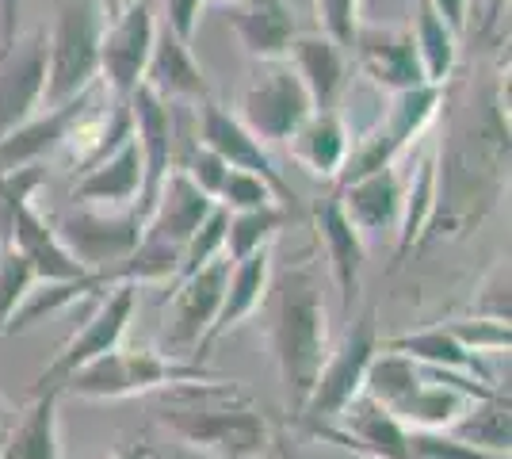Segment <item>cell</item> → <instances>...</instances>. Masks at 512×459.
Here are the masks:
<instances>
[{"mask_svg": "<svg viewBox=\"0 0 512 459\" xmlns=\"http://www.w3.org/2000/svg\"><path fill=\"white\" fill-rule=\"evenodd\" d=\"M214 211V199L203 196L180 169H172L169 180L161 184V192L153 199L150 215L142 222V238L165 241L172 249H184V241L199 230V222Z\"/></svg>", "mask_w": 512, "mask_h": 459, "instance_id": "obj_25", "label": "cell"}, {"mask_svg": "<svg viewBox=\"0 0 512 459\" xmlns=\"http://www.w3.org/2000/svg\"><path fill=\"white\" fill-rule=\"evenodd\" d=\"M448 433H455L459 440H467L482 452L493 456H509L512 448V414H509V391L486 394V398H474L463 417L451 425Z\"/></svg>", "mask_w": 512, "mask_h": 459, "instance_id": "obj_31", "label": "cell"}, {"mask_svg": "<svg viewBox=\"0 0 512 459\" xmlns=\"http://www.w3.org/2000/svg\"><path fill=\"white\" fill-rule=\"evenodd\" d=\"M180 173L188 176L203 196L218 199V188H222V180H226V173H230V165H226L211 146L195 142L192 150H188V157H184V165H180Z\"/></svg>", "mask_w": 512, "mask_h": 459, "instance_id": "obj_40", "label": "cell"}, {"mask_svg": "<svg viewBox=\"0 0 512 459\" xmlns=\"http://www.w3.org/2000/svg\"><path fill=\"white\" fill-rule=\"evenodd\" d=\"M226 280H230V261L218 257L207 268L192 272L188 280L172 287V318H169V352L172 356H192L199 352L207 329H211L214 314L226 295Z\"/></svg>", "mask_w": 512, "mask_h": 459, "instance_id": "obj_14", "label": "cell"}, {"mask_svg": "<svg viewBox=\"0 0 512 459\" xmlns=\"http://www.w3.org/2000/svg\"><path fill=\"white\" fill-rule=\"evenodd\" d=\"M46 92V31H20L0 50V138L43 111Z\"/></svg>", "mask_w": 512, "mask_h": 459, "instance_id": "obj_12", "label": "cell"}, {"mask_svg": "<svg viewBox=\"0 0 512 459\" xmlns=\"http://www.w3.org/2000/svg\"><path fill=\"white\" fill-rule=\"evenodd\" d=\"M214 203H218L222 211H230V215L253 211V207H268V203H279V207H283V199L276 196L272 184H264V180L253 173H241V169H230V173H226Z\"/></svg>", "mask_w": 512, "mask_h": 459, "instance_id": "obj_35", "label": "cell"}, {"mask_svg": "<svg viewBox=\"0 0 512 459\" xmlns=\"http://www.w3.org/2000/svg\"><path fill=\"white\" fill-rule=\"evenodd\" d=\"M100 31L104 23L96 8L65 4L54 27L46 31V92L43 108H58L65 100L85 96L92 85H100Z\"/></svg>", "mask_w": 512, "mask_h": 459, "instance_id": "obj_6", "label": "cell"}, {"mask_svg": "<svg viewBox=\"0 0 512 459\" xmlns=\"http://www.w3.org/2000/svg\"><path fill=\"white\" fill-rule=\"evenodd\" d=\"M12 425V406L4 402V394H0V429H8Z\"/></svg>", "mask_w": 512, "mask_h": 459, "instance_id": "obj_47", "label": "cell"}, {"mask_svg": "<svg viewBox=\"0 0 512 459\" xmlns=\"http://www.w3.org/2000/svg\"><path fill=\"white\" fill-rule=\"evenodd\" d=\"M92 8H96V16H100V23H111V20H119L123 12H130L138 0H88Z\"/></svg>", "mask_w": 512, "mask_h": 459, "instance_id": "obj_46", "label": "cell"}, {"mask_svg": "<svg viewBox=\"0 0 512 459\" xmlns=\"http://www.w3.org/2000/svg\"><path fill=\"white\" fill-rule=\"evenodd\" d=\"M153 43H157L153 0H138L119 20L104 23V31H100V85L111 88L115 100H127L130 92L146 81Z\"/></svg>", "mask_w": 512, "mask_h": 459, "instance_id": "obj_11", "label": "cell"}, {"mask_svg": "<svg viewBox=\"0 0 512 459\" xmlns=\"http://www.w3.org/2000/svg\"><path fill=\"white\" fill-rule=\"evenodd\" d=\"M100 85H92L85 96L77 100H65L58 108L35 111L23 127H16L12 134L0 138V173H12V169H27V165H43L50 153H62L69 131L77 127V119L85 115V108L96 100Z\"/></svg>", "mask_w": 512, "mask_h": 459, "instance_id": "obj_17", "label": "cell"}, {"mask_svg": "<svg viewBox=\"0 0 512 459\" xmlns=\"http://www.w3.org/2000/svg\"><path fill=\"white\" fill-rule=\"evenodd\" d=\"M73 207H96V211H134L142 199V153L130 138L119 150L104 157L73 180Z\"/></svg>", "mask_w": 512, "mask_h": 459, "instance_id": "obj_19", "label": "cell"}, {"mask_svg": "<svg viewBox=\"0 0 512 459\" xmlns=\"http://www.w3.org/2000/svg\"><path fill=\"white\" fill-rule=\"evenodd\" d=\"M432 211H436V153H421L413 161V173H406L402 219H398V234H394V268H402L409 253L421 249Z\"/></svg>", "mask_w": 512, "mask_h": 459, "instance_id": "obj_28", "label": "cell"}, {"mask_svg": "<svg viewBox=\"0 0 512 459\" xmlns=\"http://www.w3.org/2000/svg\"><path fill=\"white\" fill-rule=\"evenodd\" d=\"M360 8H363V0H314L321 35H329L333 43L348 50L352 39H356V31L363 27Z\"/></svg>", "mask_w": 512, "mask_h": 459, "instance_id": "obj_38", "label": "cell"}, {"mask_svg": "<svg viewBox=\"0 0 512 459\" xmlns=\"http://www.w3.org/2000/svg\"><path fill=\"white\" fill-rule=\"evenodd\" d=\"M470 318L509 322V261H497L490 276L478 284V295L470 299Z\"/></svg>", "mask_w": 512, "mask_h": 459, "instance_id": "obj_39", "label": "cell"}, {"mask_svg": "<svg viewBox=\"0 0 512 459\" xmlns=\"http://www.w3.org/2000/svg\"><path fill=\"white\" fill-rule=\"evenodd\" d=\"M409 35H413L417 58L425 69V81L444 88L455 77V66H459V35L436 16V8L428 0H417L413 20H409Z\"/></svg>", "mask_w": 512, "mask_h": 459, "instance_id": "obj_30", "label": "cell"}, {"mask_svg": "<svg viewBox=\"0 0 512 459\" xmlns=\"http://www.w3.org/2000/svg\"><path fill=\"white\" fill-rule=\"evenodd\" d=\"M203 4H207V0H165V27H169L176 39L192 43L195 31H199Z\"/></svg>", "mask_w": 512, "mask_h": 459, "instance_id": "obj_41", "label": "cell"}, {"mask_svg": "<svg viewBox=\"0 0 512 459\" xmlns=\"http://www.w3.org/2000/svg\"><path fill=\"white\" fill-rule=\"evenodd\" d=\"M157 425L180 448L203 459H264L276 421L260 410L253 391L237 379L180 383L157 391Z\"/></svg>", "mask_w": 512, "mask_h": 459, "instance_id": "obj_2", "label": "cell"}, {"mask_svg": "<svg viewBox=\"0 0 512 459\" xmlns=\"http://www.w3.org/2000/svg\"><path fill=\"white\" fill-rule=\"evenodd\" d=\"M379 349L386 352H402L417 364H428V368H444V372H463L474 375L482 383H493L490 372L482 368V360L467 352L455 337L448 333V326H428L417 329V333H402V337H390V341H379Z\"/></svg>", "mask_w": 512, "mask_h": 459, "instance_id": "obj_29", "label": "cell"}, {"mask_svg": "<svg viewBox=\"0 0 512 459\" xmlns=\"http://www.w3.org/2000/svg\"><path fill=\"white\" fill-rule=\"evenodd\" d=\"M352 146V131L341 119V111H310L306 123L287 138L291 161L306 169L314 180H337L344 169V157Z\"/></svg>", "mask_w": 512, "mask_h": 459, "instance_id": "obj_26", "label": "cell"}, {"mask_svg": "<svg viewBox=\"0 0 512 459\" xmlns=\"http://www.w3.org/2000/svg\"><path fill=\"white\" fill-rule=\"evenodd\" d=\"M20 8L23 0H0V50L12 46V39L20 35Z\"/></svg>", "mask_w": 512, "mask_h": 459, "instance_id": "obj_44", "label": "cell"}, {"mask_svg": "<svg viewBox=\"0 0 512 459\" xmlns=\"http://www.w3.org/2000/svg\"><path fill=\"white\" fill-rule=\"evenodd\" d=\"M4 433H8V429H0V448H4Z\"/></svg>", "mask_w": 512, "mask_h": 459, "instance_id": "obj_49", "label": "cell"}, {"mask_svg": "<svg viewBox=\"0 0 512 459\" xmlns=\"http://www.w3.org/2000/svg\"><path fill=\"white\" fill-rule=\"evenodd\" d=\"M440 108H444V88L440 85H417L406 92H394L383 115L363 134H352V146H348L337 184L398 165V157L413 150L428 134V127L440 119Z\"/></svg>", "mask_w": 512, "mask_h": 459, "instance_id": "obj_5", "label": "cell"}, {"mask_svg": "<svg viewBox=\"0 0 512 459\" xmlns=\"http://www.w3.org/2000/svg\"><path fill=\"white\" fill-rule=\"evenodd\" d=\"M199 142H203V146H211V150L218 153L230 169L253 173V176H260L264 184H272V188H276V196L283 199V207H287V211H295V192H291V184H287L283 173L276 169V161H272L268 146H264V142H256L253 134L237 123L234 111H226L222 104L207 100V104L199 108Z\"/></svg>", "mask_w": 512, "mask_h": 459, "instance_id": "obj_13", "label": "cell"}, {"mask_svg": "<svg viewBox=\"0 0 512 459\" xmlns=\"http://www.w3.org/2000/svg\"><path fill=\"white\" fill-rule=\"evenodd\" d=\"M100 459H161L157 456V448H153L146 437H138V440H127V444H119V448H111L107 456Z\"/></svg>", "mask_w": 512, "mask_h": 459, "instance_id": "obj_45", "label": "cell"}, {"mask_svg": "<svg viewBox=\"0 0 512 459\" xmlns=\"http://www.w3.org/2000/svg\"><path fill=\"white\" fill-rule=\"evenodd\" d=\"M348 50L356 54V66L363 77L390 96L428 85L409 27H360Z\"/></svg>", "mask_w": 512, "mask_h": 459, "instance_id": "obj_16", "label": "cell"}, {"mask_svg": "<svg viewBox=\"0 0 512 459\" xmlns=\"http://www.w3.org/2000/svg\"><path fill=\"white\" fill-rule=\"evenodd\" d=\"M291 222V211L268 203V207H253V211H237L226 222V245H222V257L230 264L253 257L260 249H272L279 238V230Z\"/></svg>", "mask_w": 512, "mask_h": 459, "instance_id": "obj_32", "label": "cell"}, {"mask_svg": "<svg viewBox=\"0 0 512 459\" xmlns=\"http://www.w3.org/2000/svg\"><path fill=\"white\" fill-rule=\"evenodd\" d=\"M264 459H302L299 433H295V429H287V425H276L272 444H268V456H264Z\"/></svg>", "mask_w": 512, "mask_h": 459, "instance_id": "obj_43", "label": "cell"}, {"mask_svg": "<svg viewBox=\"0 0 512 459\" xmlns=\"http://www.w3.org/2000/svg\"><path fill=\"white\" fill-rule=\"evenodd\" d=\"M127 104L130 119H134V142H138V153H142V199H138L134 215L146 222L161 184L176 169L172 165V108L161 96H153L146 85L134 88L127 96Z\"/></svg>", "mask_w": 512, "mask_h": 459, "instance_id": "obj_15", "label": "cell"}, {"mask_svg": "<svg viewBox=\"0 0 512 459\" xmlns=\"http://www.w3.org/2000/svg\"><path fill=\"white\" fill-rule=\"evenodd\" d=\"M314 230H318L321 245H325V261H329L333 284L341 291V306L352 314V306L360 303V291H363L367 241L360 238V230L341 211L337 192L329 199H321V203H314Z\"/></svg>", "mask_w": 512, "mask_h": 459, "instance_id": "obj_18", "label": "cell"}, {"mask_svg": "<svg viewBox=\"0 0 512 459\" xmlns=\"http://www.w3.org/2000/svg\"><path fill=\"white\" fill-rule=\"evenodd\" d=\"M230 27L245 54L260 62H287V50L299 35V23L287 0H249L230 4Z\"/></svg>", "mask_w": 512, "mask_h": 459, "instance_id": "obj_23", "label": "cell"}, {"mask_svg": "<svg viewBox=\"0 0 512 459\" xmlns=\"http://www.w3.org/2000/svg\"><path fill=\"white\" fill-rule=\"evenodd\" d=\"M153 96H161L165 104L176 100H192V104H207L211 100V81L207 69L195 62L192 43L176 39L169 27H157V43H153L150 66H146V81Z\"/></svg>", "mask_w": 512, "mask_h": 459, "instance_id": "obj_22", "label": "cell"}, {"mask_svg": "<svg viewBox=\"0 0 512 459\" xmlns=\"http://www.w3.org/2000/svg\"><path fill=\"white\" fill-rule=\"evenodd\" d=\"M58 238L73 253V261L85 272H100L111 264L127 261L142 241V219L134 211H96V207H73L58 219Z\"/></svg>", "mask_w": 512, "mask_h": 459, "instance_id": "obj_10", "label": "cell"}, {"mask_svg": "<svg viewBox=\"0 0 512 459\" xmlns=\"http://www.w3.org/2000/svg\"><path fill=\"white\" fill-rule=\"evenodd\" d=\"M448 333L474 356H486V352H509V322H493V318H459L448 322Z\"/></svg>", "mask_w": 512, "mask_h": 459, "instance_id": "obj_37", "label": "cell"}, {"mask_svg": "<svg viewBox=\"0 0 512 459\" xmlns=\"http://www.w3.org/2000/svg\"><path fill=\"white\" fill-rule=\"evenodd\" d=\"M268 287H272V249H260V253L245 257V261L230 264V280H226L222 306H218V314H214V322H211V329H207V337H203L195 360H203L214 341H222L226 333H234L237 326H245L256 310L264 306Z\"/></svg>", "mask_w": 512, "mask_h": 459, "instance_id": "obj_24", "label": "cell"}, {"mask_svg": "<svg viewBox=\"0 0 512 459\" xmlns=\"http://www.w3.org/2000/svg\"><path fill=\"white\" fill-rule=\"evenodd\" d=\"M314 111L310 92L287 62H260L245 88L237 92V123L264 146H279L306 123Z\"/></svg>", "mask_w": 512, "mask_h": 459, "instance_id": "obj_7", "label": "cell"}, {"mask_svg": "<svg viewBox=\"0 0 512 459\" xmlns=\"http://www.w3.org/2000/svg\"><path fill=\"white\" fill-rule=\"evenodd\" d=\"M375 356H379V314H375V306H367L348 326L341 345L329 349L302 414L291 421H337L363 394V379H367V368Z\"/></svg>", "mask_w": 512, "mask_h": 459, "instance_id": "obj_8", "label": "cell"}, {"mask_svg": "<svg viewBox=\"0 0 512 459\" xmlns=\"http://www.w3.org/2000/svg\"><path fill=\"white\" fill-rule=\"evenodd\" d=\"M39 284L31 264L23 261L12 245H0V337L8 322L16 318V310L23 306V299L31 295V287Z\"/></svg>", "mask_w": 512, "mask_h": 459, "instance_id": "obj_34", "label": "cell"}, {"mask_svg": "<svg viewBox=\"0 0 512 459\" xmlns=\"http://www.w3.org/2000/svg\"><path fill=\"white\" fill-rule=\"evenodd\" d=\"M226 4H249V0H226Z\"/></svg>", "mask_w": 512, "mask_h": 459, "instance_id": "obj_48", "label": "cell"}, {"mask_svg": "<svg viewBox=\"0 0 512 459\" xmlns=\"http://www.w3.org/2000/svg\"><path fill=\"white\" fill-rule=\"evenodd\" d=\"M287 66L299 73L314 111H333L348 88V50L321 31H299L287 50Z\"/></svg>", "mask_w": 512, "mask_h": 459, "instance_id": "obj_21", "label": "cell"}, {"mask_svg": "<svg viewBox=\"0 0 512 459\" xmlns=\"http://www.w3.org/2000/svg\"><path fill=\"white\" fill-rule=\"evenodd\" d=\"M272 295V356L283 383V402L291 417L302 414L306 398L314 391L321 364L329 356V310L321 303V287L310 272V264H299L283 272L276 284L268 287Z\"/></svg>", "mask_w": 512, "mask_h": 459, "instance_id": "obj_3", "label": "cell"}, {"mask_svg": "<svg viewBox=\"0 0 512 459\" xmlns=\"http://www.w3.org/2000/svg\"><path fill=\"white\" fill-rule=\"evenodd\" d=\"M62 391H46L27 398L23 410L8 433H4V448L0 459H62Z\"/></svg>", "mask_w": 512, "mask_h": 459, "instance_id": "obj_27", "label": "cell"}, {"mask_svg": "<svg viewBox=\"0 0 512 459\" xmlns=\"http://www.w3.org/2000/svg\"><path fill=\"white\" fill-rule=\"evenodd\" d=\"M134 310H138V287L119 284V287H111V291H104V295H100V306L88 314L85 326L77 329V333H69V341L54 352V360L31 379L27 398L46 394V391H62V383L69 375L81 372L92 360H100V356L111 352L115 345H123Z\"/></svg>", "mask_w": 512, "mask_h": 459, "instance_id": "obj_9", "label": "cell"}, {"mask_svg": "<svg viewBox=\"0 0 512 459\" xmlns=\"http://www.w3.org/2000/svg\"><path fill=\"white\" fill-rule=\"evenodd\" d=\"M493 88L478 119H459L448 146L436 150V211L425 241L467 238L490 219L509 188V96Z\"/></svg>", "mask_w": 512, "mask_h": 459, "instance_id": "obj_1", "label": "cell"}, {"mask_svg": "<svg viewBox=\"0 0 512 459\" xmlns=\"http://www.w3.org/2000/svg\"><path fill=\"white\" fill-rule=\"evenodd\" d=\"M218 379L214 368L192 356H172V352L142 349V345H115L100 360L85 364L62 383V398L77 402H123L138 394H157L180 387V383H207Z\"/></svg>", "mask_w": 512, "mask_h": 459, "instance_id": "obj_4", "label": "cell"}, {"mask_svg": "<svg viewBox=\"0 0 512 459\" xmlns=\"http://www.w3.org/2000/svg\"><path fill=\"white\" fill-rule=\"evenodd\" d=\"M409 459H509L482 452L448 429H409Z\"/></svg>", "mask_w": 512, "mask_h": 459, "instance_id": "obj_36", "label": "cell"}, {"mask_svg": "<svg viewBox=\"0 0 512 459\" xmlns=\"http://www.w3.org/2000/svg\"><path fill=\"white\" fill-rule=\"evenodd\" d=\"M402 192H406V176L390 165V169L356 176V180L341 184L337 199H341V211L348 215V222L367 241V238H379V234H398Z\"/></svg>", "mask_w": 512, "mask_h": 459, "instance_id": "obj_20", "label": "cell"}, {"mask_svg": "<svg viewBox=\"0 0 512 459\" xmlns=\"http://www.w3.org/2000/svg\"><path fill=\"white\" fill-rule=\"evenodd\" d=\"M436 8V16L448 23L455 35L467 31V16H470V0H428Z\"/></svg>", "mask_w": 512, "mask_h": 459, "instance_id": "obj_42", "label": "cell"}, {"mask_svg": "<svg viewBox=\"0 0 512 459\" xmlns=\"http://www.w3.org/2000/svg\"><path fill=\"white\" fill-rule=\"evenodd\" d=\"M226 222H230V211H222V207L214 203L211 215L199 222V230H195L192 238L184 241V249H180V272H176V280H172L169 287H176L180 280H188L192 272H199V268H207L211 261L222 257V245H226Z\"/></svg>", "mask_w": 512, "mask_h": 459, "instance_id": "obj_33", "label": "cell"}]
</instances>
